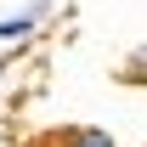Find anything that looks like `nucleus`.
Listing matches in <instances>:
<instances>
[{
	"label": "nucleus",
	"instance_id": "nucleus-1",
	"mask_svg": "<svg viewBox=\"0 0 147 147\" xmlns=\"http://www.w3.org/2000/svg\"><path fill=\"white\" fill-rule=\"evenodd\" d=\"M40 17H45V0H34V6L17 11V17H0V45H23V40H34Z\"/></svg>",
	"mask_w": 147,
	"mask_h": 147
},
{
	"label": "nucleus",
	"instance_id": "nucleus-2",
	"mask_svg": "<svg viewBox=\"0 0 147 147\" xmlns=\"http://www.w3.org/2000/svg\"><path fill=\"white\" fill-rule=\"evenodd\" d=\"M57 147H119V142H113L108 130H96V125H79V130H68Z\"/></svg>",
	"mask_w": 147,
	"mask_h": 147
}]
</instances>
